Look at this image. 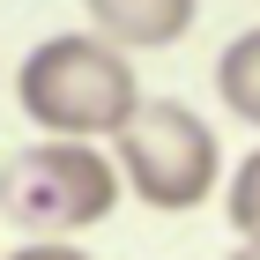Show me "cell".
<instances>
[{"instance_id": "6da1fadb", "label": "cell", "mask_w": 260, "mask_h": 260, "mask_svg": "<svg viewBox=\"0 0 260 260\" xmlns=\"http://www.w3.org/2000/svg\"><path fill=\"white\" fill-rule=\"evenodd\" d=\"M15 104L45 126V141H119L141 112V82L119 45H104L97 30H67L22 52Z\"/></svg>"}, {"instance_id": "277c9868", "label": "cell", "mask_w": 260, "mask_h": 260, "mask_svg": "<svg viewBox=\"0 0 260 260\" xmlns=\"http://www.w3.org/2000/svg\"><path fill=\"white\" fill-rule=\"evenodd\" d=\"M89 8V30L119 52H156V45H179L193 30L201 0H82Z\"/></svg>"}, {"instance_id": "7a4b0ae2", "label": "cell", "mask_w": 260, "mask_h": 260, "mask_svg": "<svg viewBox=\"0 0 260 260\" xmlns=\"http://www.w3.org/2000/svg\"><path fill=\"white\" fill-rule=\"evenodd\" d=\"M119 208V164L97 141H30L0 164V216L30 238L97 231Z\"/></svg>"}, {"instance_id": "3957f363", "label": "cell", "mask_w": 260, "mask_h": 260, "mask_svg": "<svg viewBox=\"0 0 260 260\" xmlns=\"http://www.w3.org/2000/svg\"><path fill=\"white\" fill-rule=\"evenodd\" d=\"M119 179L164 216H193L223 186V141L179 97H141L134 126L119 134Z\"/></svg>"}, {"instance_id": "52a82bcc", "label": "cell", "mask_w": 260, "mask_h": 260, "mask_svg": "<svg viewBox=\"0 0 260 260\" xmlns=\"http://www.w3.org/2000/svg\"><path fill=\"white\" fill-rule=\"evenodd\" d=\"M8 260H89L75 238H30V245H15Z\"/></svg>"}, {"instance_id": "8992f818", "label": "cell", "mask_w": 260, "mask_h": 260, "mask_svg": "<svg viewBox=\"0 0 260 260\" xmlns=\"http://www.w3.org/2000/svg\"><path fill=\"white\" fill-rule=\"evenodd\" d=\"M223 208H231L238 245H260V149L238 156V171H231V186H223Z\"/></svg>"}, {"instance_id": "5b68a950", "label": "cell", "mask_w": 260, "mask_h": 260, "mask_svg": "<svg viewBox=\"0 0 260 260\" xmlns=\"http://www.w3.org/2000/svg\"><path fill=\"white\" fill-rule=\"evenodd\" d=\"M216 97H223V112L260 126V30H238L216 52Z\"/></svg>"}, {"instance_id": "ba28073f", "label": "cell", "mask_w": 260, "mask_h": 260, "mask_svg": "<svg viewBox=\"0 0 260 260\" xmlns=\"http://www.w3.org/2000/svg\"><path fill=\"white\" fill-rule=\"evenodd\" d=\"M223 260H260V245H231V253H223Z\"/></svg>"}]
</instances>
